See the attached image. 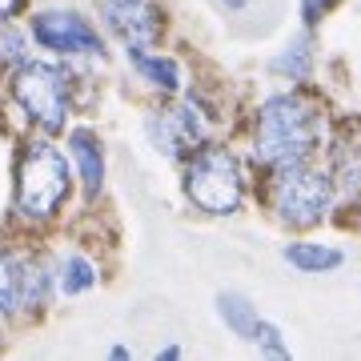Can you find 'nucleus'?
Masks as SVG:
<instances>
[{
	"label": "nucleus",
	"instance_id": "nucleus-8",
	"mask_svg": "<svg viewBox=\"0 0 361 361\" xmlns=\"http://www.w3.org/2000/svg\"><path fill=\"white\" fill-rule=\"evenodd\" d=\"M149 137H153V145L165 157H180L185 149L205 141V121H201L193 101H185L177 109H165V113L149 116Z\"/></svg>",
	"mask_w": 361,
	"mask_h": 361
},
{
	"label": "nucleus",
	"instance_id": "nucleus-14",
	"mask_svg": "<svg viewBox=\"0 0 361 361\" xmlns=\"http://www.w3.org/2000/svg\"><path fill=\"white\" fill-rule=\"evenodd\" d=\"M285 261L301 273H325L341 265V249L317 245V241H293V245H285Z\"/></svg>",
	"mask_w": 361,
	"mask_h": 361
},
{
	"label": "nucleus",
	"instance_id": "nucleus-24",
	"mask_svg": "<svg viewBox=\"0 0 361 361\" xmlns=\"http://www.w3.org/2000/svg\"><path fill=\"white\" fill-rule=\"evenodd\" d=\"M225 4H229V8H245V0H225Z\"/></svg>",
	"mask_w": 361,
	"mask_h": 361
},
{
	"label": "nucleus",
	"instance_id": "nucleus-23",
	"mask_svg": "<svg viewBox=\"0 0 361 361\" xmlns=\"http://www.w3.org/2000/svg\"><path fill=\"white\" fill-rule=\"evenodd\" d=\"M109 357H113V361H125V357H133V353H129L125 345H113V349H109Z\"/></svg>",
	"mask_w": 361,
	"mask_h": 361
},
{
	"label": "nucleus",
	"instance_id": "nucleus-4",
	"mask_svg": "<svg viewBox=\"0 0 361 361\" xmlns=\"http://www.w3.org/2000/svg\"><path fill=\"white\" fill-rule=\"evenodd\" d=\"M329 201H334V177H329V173L305 165V161L273 165L269 205L285 225L310 229V225H317V221L329 213Z\"/></svg>",
	"mask_w": 361,
	"mask_h": 361
},
{
	"label": "nucleus",
	"instance_id": "nucleus-15",
	"mask_svg": "<svg viewBox=\"0 0 361 361\" xmlns=\"http://www.w3.org/2000/svg\"><path fill=\"white\" fill-rule=\"evenodd\" d=\"M273 73H281V77H289V80H310V73H313V40H310V32H301V37H293L289 44H285V52L273 61Z\"/></svg>",
	"mask_w": 361,
	"mask_h": 361
},
{
	"label": "nucleus",
	"instance_id": "nucleus-17",
	"mask_svg": "<svg viewBox=\"0 0 361 361\" xmlns=\"http://www.w3.org/2000/svg\"><path fill=\"white\" fill-rule=\"evenodd\" d=\"M20 281H25V257L0 249V313L20 310Z\"/></svg>",
	"mask_w": 361,
	"mask_h": 361
},
{
	"label": "nucleus",
	"instance_id": "nucleus-16",
	"mask_svg": "<svg viewBox=\"0 0 361 361\" xmlns=\"http://www.w3.org/2000/svg\"><path fill=\"white\" fill-rule=\"evenodd\" d=\"M217 313H221V322L229 325L237 337H245V341H253V329H257V310L249 305V297L241 293H221L217 297Z\"/></svg>",
	"mask_w": 361,
	"mask_h": 361
},
{
	"label": "nucleus",
	"instance_id": "nucleus-10",
	"mask_svg": "<svg viewBox=\"0 0 361 361\" xmlns=\"http://www.w3.org/2000/svg\"><path fill=\"white\" fill-rule=\"evenodd\" d=\"M334 173L345 189H361V121H345L334 141Z\"/></svg>",
	"mask_w": 361,
	"mask_h": 361
},
{
	"label": "nucleus",
	"instance_id": "nucleus-12",
	"mask_svg": "<svg viewBox=\"0 0 361 361\" xmlns=\"http://www.w3.org/2000/svg\"><path fill=\"white\" fill-rule=\"evenodd\" d=\"M56 293V273L37 257H25V281H20V310H40Z\"/></svg>",
	"mask_w": 361,
	"mask_h": 361
},
{
	"label": "nucleus",
	"instance_id": "nucleus-6",
	"mask_svg": "<svg viewBox=\"0 0 361 361\" xmlns=\"http://www.w3.org/2000/svg\"><path fill=\"white\" fill-rule=\"evenodd\" d=\"M101 16L104 28L121 37L129 49H153L165 28L157 0H101Z\"/></svg>",
	"mask_w": 361,
	"mask_h": 361
},
{
	"label": "nucleus",
	"instance_id": "nucleus-18",
	"mask_svg": "<svg viewBox=\"0 0 361 361\" xmlns=\"http://www.w3.org/2000/svg\"><path fill=\"white\" fill-rule=\"evenodd\" d=\"M25 61V32L13 28V20H0V68Z\"/></svg>",
	"mask_w": 361,
	"mask_h": 361
},
{
	"label": "nucleus",
	"instance_id": "nucleus-1",
	"mask_svg": "<svg viewBox=\"0 0 361 361\" xmlns=\"http://www.w3.org/2000/svg\"><path fill=\"white\" fill-rule=\"evenodd\" d=\"M322 104L305 92H281V97H269L253 116V157L269 169L289 165V161H310L313 149L322 145Z\"/></svg>",
	"mask_w": 361,
	"mask_h": 361
},
{
	"label": "nucleus",
	"instance_id": "nucleus-5",
	"mask_svg": "<svg viewBox=\"0 0 361 361\" xmlns=\"http://www.w3.org/2000/svg\"><path fill=\"white\" fill-rule=\"evenodd\" d=\"M185 193L197 209H205L213 217H229L241 209L245 197V180H241V165L225 145H201L189 165H185Z\"/></svg>",
	"mask_w": 361,
	"mask_h": 361
},
{
	"label": "nucleus",
	"instance_id": "nucleus-9",
	"mask_svg": "<svg viewBox=\"0 0 361 361\" xmlns=\"http://www.w3.org/2000/svg\"><path fill=\"white\" fill-rule=\"evenodd\" d=\"M68 153H73V165H77V177H80V189L85 197H97L104 189V149H101V137L92 129H73L68 133Z\"/></svg>",
	"mask_w": 361,
	"mask_h": 361
},
{
	"label": "nucleus",
	"instance_id": "nucleus-13",
	"mask_svg": "<svg viewBox=\"0 0 361 361\" xmlns=\"http://www.w3.org/2000/svg\"><path fill=\"white\" fill-rule=\"evenodd\" d=\"M97 285V265L80 253H65L56 261V293L65 297H77V293H89Z\"/></svg>",
	"mask_w": 361,
	"mask_h": 361
},
{
	"label": "nucleus",
	"instance_id": "nucleus-7",
	"mask_svg": "<svg viewBox=\"0 0 361 361\" xmlns=\"http://www.w3.org/2000/svg\"><path fill=\"white\" fill-rule=\"evenodd\" d=\"M32 40L40 49L56 52V56H85V52H101L97 28L77 13H37L32 16Z\"/></svg>",
	"mask_w": 361,
	"mask_h": 361
},
{
	"label": "nucleus",
	"instance_id": "nucleus-21",
	"mask_svg": "<svg viewBox=\"0 0 361 361\" xmlns=\"http://www.w3.org/2000/svg\"><path fill=\"white\" fill-rule=\"evenodd\" d=\"M20 8H25V0H0V20H13Z\"/></svg>",
	"mask_w": 361,
	"mask_h": 361
},
{
	"label": "nucleus",
	"instance_id": "nucleus-20",
	"mask_svg": "<svg viewBox=\"0 0 361 361\" xmlns=\"http://www.w3.org/2000/svg\"><path fill=\"white\" fill-rule=\"evenodd\" d=\"M337 0H301V13H305V25H317L329 8H334Z\"/></svg>",
	"mask_w": 361,
	"mask_h": 361
},
{
	"label": "nucleus",
	"instance_id": "nucleus-11",
	"mask_svg": "<svg viewBox=\"0 0 361 361\" xmlns=\"http://www.w3.org/2000/svg\"><path fill=\"white\" fill-rule=\"evenodd\" d=\"M129 61H133V68H137L149 85H157L161 92H180V85H185V73H180V65L173 61V56L145 52V49H129Z\"/></svg>",
	"mask_w": 361,
	"mask_h": 361
},
{
	"label": "nucleus",
	"instance_id": "nucleus-22",
	"mask_svg": "<svg viewBox=\"0 0 361 361\" xmlns=\"http://www.w3.org/2000/svg\"><path fill=\"white\" fill-rule=\"evenodd\" d=\"M177 357H180V349H177V345H165L161 353H157V361H177Z\"/></svg>",
	"mask_w": 361,
	"mask_h": 361
},
{
	"label": "nucleus",
	"instance_id": "nucleus-19",
	"mask_svg": "<svg viewBox=\"0 0 361 361\" xmlns=\"http://www.w3.org/2000/svg\"><path fill=\"white\" fill-rule=\"evenodd\" d=\"M253 341H257L269 357H289V345L281 341V329L273 322H257V329H253Z\"/></svg>",
	"mask_w": 361,
	"mask_h": 361
},
{
	"label": "nucleus",
	"instance_id": "nucleus-3",
	"mask_svg": "<svg viewBox=\"0 0 361 361\" xmlns=\"http://www.w3.org/2000/svg\"><path fill=\"white\" fill-rule=\"evenodd\" d=\"M13 101L40 133H61L73 113V77L49 61H20L8 80Z\"/></svg>",
	"mask_w": 361,
	"mask_h": 361
},
{
	"label": "nucleus",
	"instance_id": "nucleus-2",
	"mask_svg": "<svg viewBox=\"0 0 361 361\" xmlns=\"http://www.w3.org/2000/svg\"><path fill=\"white\" fill-rule=\"evenodd\" d=\"M68 189H73L68 161L49 137H32V141L20 145V153H16V189H13L16 217L44 225L65 209Z\"/></svg>",
	"mask_w": 361,
	"mask_h": 361
}]
</instances>
